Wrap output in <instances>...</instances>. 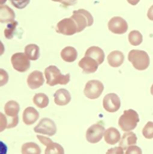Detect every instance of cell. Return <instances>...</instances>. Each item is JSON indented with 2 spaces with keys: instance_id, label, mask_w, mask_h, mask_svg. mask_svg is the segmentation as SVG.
<instances>
[{
  "instance_id": "cell-1",
  "label": "cell",
  "mask_w": 153,
  "mask_h": 154,
  "mask_svg": "<svg viewBox=\"0 0 153 154\" xmlns=\"http://www.w3.org/2000/svg\"><path fill=\"white\" fill-rule=\"evenodd\" d=\"M44 75H45L46 83L48 84V86L66 85L71 79V75H62L58 67L55 66H49L48 67H46Z\"/></svg>"
},
{
  "instance_id": "cell-2",
  "label": "cell",
  "mask_w": 153,
  "mask_h": 154,
  "mask_svg": "<svg viewBox=\"0 0 153 154\" xmlns=\"http://www.w3.org/2000/svg\"><path fill=\"white\" fill-rule=\"evenodd\" d=\"M140 121L139 114L134 109H127L118 119V126L124 132H131L136 129Z\"/></svg>"
},
{
  "instance_id": "cell-3",
  "label": "cell",
  "mask_w": 153,
  "mask_h": 154,
  "mask_svg": "<svg viewBox=\"0 0 153 154\" xmlns=\"http://www.w3.org/2000/svg\"><path fill=\"white\" fill-rule=\"evenodd\" d=\"M129 61L133 64L137 70L147 69L150 64V58L147 52L144 50H131L129 53Z\"/></svg>"
},
{
  "instance_id": "cell-4",
  "label": "cell",
  "mask_w": 153,
  "mask_h": 154,
  "mask_svg": "<svg viewBox=\"0 0 153 154\" xmlns=\"http://www.w3.org/2000/svg\"><path fill=\"white\" fill-rule=\"evenodd\" d=\"M4 111L7 116V129H11L17 126L19 124V112L20 105L17 101L9 100L4 105Z\"/></svg>"
},
{
  "instance_id": "cell-5",
  "label": "cell",
  "mask_w": 153,
  "mask_h": 154,
  "mask_svg": "<svg viewBox=\"0 0 153 154\" xmlns=\"http://www.w3.org/2000/svg\"><path fill=\"white\" fill-rule=\"evenodd\" d=\"M72 19L76 22L78 26V33L84 31V29L86 27H90L93 25V17L89 11L85 9H79L72 11Z\"/></svg>"
},
{
  "instance_id": "cell-6",
  "label": "cell",
  "mask_w": 153,
  "mask_h": 154,
  "mask_svg": "<svg viewBox=\"0 0 153 154\" xmlns=\"http://www.w3.org/2000/svg\"><path fill=\"white\" fill-rule=\"evenodd\" d=\"M34 131L37 133V134H42L44 136L51 137V136H54L56 134L57 129H56L55 122L52 119L44 117V119H42L38 122L37 126L34 128Z\"/></svg>"
},
{
  "instance_id": "cell-7",
  "label": "cell",
  "mask_w": 153,
  "mask_h": 154,
  "mask_svg": "<svg viewBox=\"0 0 153 154\" xmlns=\"http://www.w3.org/2000/svg\"><path fill=\"white\" fill-rule=\"evenodd\" d=\"M104 90V86L98 80H91L87 82L84 89V94L89 99H97L101 96Z\"/></svg>"
},
{
  "instance_id": "cell-8",
  "label": "cell",
  "mask_w": 153,
  "mask_h": 154,
  "mask_svg": "<svg viewBox=\"0 0 153 154\" xmlns=\"http://www.w3.org/2000/svg\"><path fill=\"white\" fill-rule=\"evenodd\" d=\"M11 64L17 72H25L30 69L31 62L30 58L26 55V53L17 52L11 56Z\"/></svg>"
},
{
  "instance_id": "cell-9",
  "label": "cell",
  "mask_w": 153,
  "mask_h": 154,
  "mask_svg": "<svg viewBox=\"0 0 153 154\" xmlns=\"http://www.w3.org/2000/svg\"><path fill=\"white\" fill-rule=\"evenodd\" d=\"M56 32L66 36H72L78 33V26L72 17L63 19L56 25Z\"/></svg>"
},
{
  "instance_id": "cell-10",
  "label": "cell",
  "mask_w": 153,
  "mask_h": 154,
  "mask_svg": "<svg viewBox=\"0 0 153 154\" xmlns=\"http://www.w3.org/2000/svg\"><path fill=\"white\" fill-rule=\"evenodd\" d=\"M104 133L105 129L102 124H94L91 127H89V129L87 130L86 139L89 143L95 144V143H98L102 139Z\"/></svg>"
},
{
  "instance_id": "cell-11",
  "label": "cell",
  "mask_w": 153,
  "mask_h": 154,
  "mask_svg": "<svg viewBox=\"0 0 153 154\" xmlns=\"http://www.w3.org/2000/svg\"><path fill=\"white\" fill-rule=\"evenodd\" d=\"M103 108L108 112H116L121 107V99L115 93H109L104 96L102 101Z\"/></svg>"
},
{
  "instance_id": "cell-12",
  "label": "cell",
  "mask_w": 153,
  "mask_h": 154,
  "mask_svg": "<svg viewBox=\"0 0 153 154\" xmlns=\"http://www.w3.org/2000/svg\"><path fill=\"white\" fill-rule=\"evenodd\" d=\"M128 23L121 17H115L108 22V30L113 34H124L128 31Z\"/></svg>"
},
{
  "instance_id": "cell-13",
  "label": "cell",
  "mask_w": 153,
  "mask_h": 154,
  "mask_svg": "<svg viewBox=\"0 0 153 154\" xmlns=\"http://www.w3.org/2000/svg\"><path fill=\"white\" fill-rule=\"evenodd\" d=\"M98 62L95 59L91 58L89 56L83 57L79 61V66L83 69L84 74H93L98 69Z\"/></svg>"
},
{
  "instance_id": "cell-14",
  "label": "cell",
  "mask_w": 153,
  "mask_h": 154,
  "mask_svg": "<svg viewBox=\"0 0 153 154\" xmlns=\"http://www.w3.org/2000/svg\"><path fill=\"white\" fill-rule=\"evenodd\" d=\"M27 83L30 89H32V90L38 89L44 84V75L39 70H34L28 75Z\"/></svg>"
},
{
  "instance_id": "cell-15",
  "label": "cell",
  "mask_w": 153,
  "mask_h": 154,
  "mask_svg": "<svg viewBox=\"0 0 153 154\" xmlns=\"http://www.w3.org/2000/svg\"><path fill=\"white\" fill-rule=\"evenodd\" d=\"M54 97V103L58 106H64L67 105L71 102V94L66 89H58L55 93L53 94Z\"/></svg>"
},
{
  "instance_id": "cell-16",
  "label": "cell",
  "mask_w": 153,
  "mask_h": 154,
  "mask_svg": "<svg viewBox=\"0 0 153 154\" xmlns=\"http://www.w3.org/2000/svg\"><path fill=\"white\" fill-rule=\"evenodd\" d=\"M39 119V112L38 110H36L34 107H27L24 110L23 113V122H25V125L27 126H31L34 125Z\"/></svg>"
},
{
  "instance_id": "cell-17",
  "label": "cell",
  "mask_w": 153,
  "mask_h": 154,
  "mask_svg": "<svg viewBox=\"0 0 153 154\" xmlns=\"http://www.w3.org/2000/svg\"><path fill=\"white\" fill-rule=\"evenodd\" d=\"M85 56H89L95 59L98 62V64L103 63V61H104V51L98 46H92L88 48L85 52Z\"/></svg>"
},
{
  "instance_id": "cell-18",
  "label": "cell",
  "mask_w": 153,
  "mask_h": 154,
  "mask_svg": "<svg viewBox=\"0 0 153 154\" xmlns=\"http://www.w3.org/2000/svg\"><path fill=\"white\" fill-rule=\"evenodd\" d=\"M124 55L123 52L118 51V50H115V51H112L108 54L107 56V61H108V64L112 67H118L121 66V64L124 63Z\"/></svg>"
},
{
  "instance_id": "cell-19",
  "label": "cell",
  "mask_w": 153,
  "mask_h": 154,
  "mask_svg": "<svg viewBox=\"0 0 153 154\" xmlns=\"http://www.w3.org/2000/svg\"><path fill=\"white\" fill-rule=\"evenodd\" d=\"M137 136L133 132H126L120 140V146L124 149H128L130 146H133L137 143Z\"/></svg>"
},
{
  "instance_id": "cell-20",
  "label": "cell",
  "mask_w": 153,
  "mask_h": 154,
  "mask_svg": "<svg viewBox=\"0 0 153 154\" xmlns=\"http://www.w3.org/2000/svg\"><path fill=\"white\" fill-rule=\"evenodd\" d=\"M104 140L109 145H115L116 143H118L121 140V134L118 130H116L115 128L107 129L104 133Z\"/></svg>"
},
{
  "instance_id": "cell-21",
  "label": "cell",
  "mask_w": 153,
  "mask_h": 154,
  "mask_svg": "<svg viewBox=\"0 0 153 154\" xmlns=\"http://www.w3.org/2000/svg\"><path fill=\"white\" fill-rule=\"evenodd\" d=\"M15 14L10 7L6 5H1L0 7V22L1 23H11L14 22Z\"/></svg>"
},
{
  "instance_id": "cell-22",
  "label": "cell",
  "mask_w": 153,
  "mask_h": 154,
  "mask_svg": "<svg viewBox=\"0 0 153 154\" xmlns=\"http://www.w3.org/2000/svg\"><path fill=\"white\" fill-rule=\"evenodd\" d=\"M60 56L63 61L74 62L78 57V52L76 50V48H74V47H72V46H67V47H64L61 50Z\"/></svg>"
},
{
  "instance_id": "cell-23",
  "label": "cell",
  "mask_w": 153,
  "mask_h": 154,
  "mask_svg": "<svg viewBox=\"0 0 153 154\" xmlns=\"http://www.w3.org/2000/svg\"><path fill=\"white\" fill-rule=\"evenodd\" d=\"M25 53L30 60H37L40 57V48L36 44H29L25 47Z\"/></svg>"
},
{
  "instance_id": "cell-24",
  "label": "cell",
  "mask_w": 153,
  "mask_h": 154,
  "mask_svg": "<svg viewBox=\"0 0 153 154\" xmlns=\"http://www.w3.org/2000/svg\"><path fill=\"white\" fill-rule=\"evenodd\" d=\"M33 102L39 108H45L49 104V98L44 93H37L33 97Z\"/></svg>"
},
{
  "instance_id": "cell-25",
  "label": "cell",
  "mask_w": 153,
  "mask_h": 154,
  "mask_svg": "<svg viewBox=\"0 0 153 154\" xmlns=\"http://www.w3.org/2000/svg\"><path fill=\"white\" fill-rule=\"evenodd\" d=\"M22 154H41V148L34 142L24 143L22 146Z\"/></svg>"
},
{
  "instance_id": "cell-26",
  "label": "cell",
  "mask_w": 153,
  "mask_h": 154,
  "mask_svg": "<svg viewBox=\"0 0 153 154\" xmlns=\"http://www.w3.org/2000/svg\"><path fill=\"white\" fill-rule=\"evenodd\" d=\"M45 154H64V149L60 144L52 141L50 144L46 146Z\"/></svg>"
},
{
  "instance_id": "cell-27",
  "label": "cell",
  "mask_w": 153,
  "mask_h": 154,
  "mask_svg": "<svg viewBox=\"0 0 153 154\" xmlns=\"http://www.w3.org/2000/svg\"><path fill=\"white\" fill-rule=\"evenodd\" d=\"M129 42L133 46H138L143 42V36L139 31H132L129 34Z\"/></svg>"
},
{
  "instance_id": "cell-28",
  "label": "cell",
  "mask_w": 153,
  "mask_h": 154,
  "mask_svg": "<svg viewBox=\"0 0 153 154\" xmlns=\"http://www.w3.org/2000/svg\"><path fill=\"white\" fill-rule=\"evenodd\" d=\"M17 22H11L9 23L8 25H7L6 29L4 30V36L5 38L7 39H11L12 37H14V34L15 32V29H17Z\"/></svg>"
},
{
  "instance_id": "cell-29",
  "label": "cell",
  "mask_w": 153,
  "mask_h": 154,
  "mask_svg": "<svg viewBox=\"0 0 153 154\" xmlns=\"http://www.w3.org/2000/svg\"><path fill=\"white\" fill-rule=\"evenodd\" d=\"M142 134L146 139H153V122H148L142 130Z\"/></svg>"
},
{
  "instance_id": "cell-30",
  "label": "cell",
  "mask_w": 153,
  "mask_h": 154,
  "mask_svg": "<svg viewBox=\"0 0 153 154\" xmlns=\"http://www.w3.org/2000/svg\"><path fill=\"white\" fill-rule=\"evenodd\" d=\"M10 2H11V4H14L15 8L23 9L28 6V4L30 3V0H10Z\"/></svg>"
},
{
  "instance_id": "cell-31",
  "label": "cell",
  "mask_w": 153,
  "mask_h": 154,
  "mask_svg": "<svg viewBox=\"0 0 153 154\" xmlns=\"http://www.w3.org/2000/svg\"><path fill=\"white\" fill-rule=\"evenodd\" d=\"M126 154H142V149L136 145L130 146L126 151Z\"/></svg>"
},
{
  "instance_id": "cell-32",
  "label": "cell",
  "mask_w": 153,
  "mask_h": 154,
  "mask_svg": "<svg viewBox=\"0 0 153 154\" xmlns=\"http://www.w3.org/2000/svg\"><path fill=\"white\" fill-rule=\"evenodd\" d=\"M106 154H124V148H121V146L118 147H113L111 149H108Z\"/></svg>"
},
{
  "instance_id": "cell-33",
  "label": "cell",
  "mask_w": 153,
  "mask_h": 154,
  "mask_svg": "<svg viewBox=\"0 0 153 154\" xmlns=\"http://www.w3.org/2000/svg\"><path fill=\"white\" fill-rule=\"evenodd\" d=\"M37 138H38V140L40 141V142L42 143L43 145H45V146H47L48 144H50V143L52 142V140H51L50 138L46 137V136H41V135H37Z\"/></svg>"
},
{
  "instance_id": "cell-34",
  "label": "cell",
  "mask_w": 153,
  "mask_h": 154,
  "mask_svg": "<svg viewBox=\"0 0 153 154\" xmlns=\"http://www.w3.org/2000/svg\"><path fill=\"white\" fill-rule=\"evenodd\" d=\"M54 2H59L64 6H72L77 3V0H52Z\"/></svg>"
},
{
  "instance_id": "cell-35",
  "label": "cell",
  "mask_w": 153,
  "mask_h": 154,
  "mask_svg": "<svg viewBox=\"0 0 153 154\" xmlns=\"http://www.w3.org/2000/svg\"><path fill=\"white\" fill-rule=\"evenodd\" d=\"M0 116H1V131H3L4 129H7V119L6 117H4V114L1 113L0 114Z\"/></svg>"
},
{
  "instance_id": "cell-36",
  "label": "cell",
  "mask_w": 153,
  "mask_h": 154,
  "mask_svg": "<svg viewBox=\"0 0 153 154\" xmlns=\"http://www.w3.org/2000/svg\"><path fill=\"white\" fill-rule=\"evenodd\" d=\"M147 17L150 20H153V5L150 6V8L148 9V12H147Z\"/></svg>"
},
{
  "instance_id": "cell-37",
  "label": "cell",
  "mask_w": 153,
  "mask_h": 154,
  "mask_svg": "<svg viewBox=\"0 0 153 154\" xmlns=\"http://www.w3.org/2000/svg\"><path fill=\"white\" fill-rule=\"evenodd\" d=\"M127 1H128L131 5H136V4L139 3L140 0H127Z\"/></svg>"
},
{
  "instance_id": "cell-38",
  "label": "cell",
  "mask_w": 153,
  "mask_h": 154,
  "mask_svg": "<svg viewBox=\"0 0 153 154\" xmlns=\"http://www.w3.org/2000/svg\"><path fill=\"white\" fill-rule=\"evenodd\" d=\"M150 93L152 94V96H153V84H152V86H151V88H150Z\"/></svg>"
},
{
  "instance_id": "cell-39",
  "label": "cell",
  "mask_w": 153,
  "mask_h": 154,
  "mask_svg": "<svg viewBox=\"0 0 153 154\" xmlns=\"http://www.w3.org/2000/svg\"><path fill=\"white\" fill-rule=\"evenodd\" d=\"M4 1H6V0H1V5H3V3H4Z\"/></svg>"
}]
</instances>
